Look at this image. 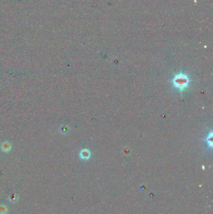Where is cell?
<instances>
[{
	"label": "cell",
	"mask_w": 213,
	"mask_h": 214,
	"mask_svg": "<svg viewBox=\"0 0 213 214\" xmlns=\"http://www.w3.org/2000/svg\"><path fill=\"white\" fill-rule=\"evenodd\" d=\"M212 132H211L210 133H209V135H208V137H207V142H208V145H209L210 146H212Z\"/></svg>",
	"instance_id": "5"
},
{
	"label": "cell",
	"mask_w": 213,
	"mask_h": 214,
	"mask_svg": "<svg viewBox=\"0 0 213 214\" xmlns=\"http://www.w3.org/2000/svg\"><path fill=\"white\" fill-rule=\"evenodd\" d=\"M10 200H11V202H16V200L18 199V198H17V195L14 194V195H12L11 197H10Z\"/></svg>",
	"instance_id": "6"
},
{
	"label": "cell",
	"mask_w": 213,
	"mask_h": 214,
	"mask_svg": "<svg viewBox=\"0 0 213 214\" xmlns=\"http://www.w3.org/2000/svg\"><path fill=\"white\" fill-rule=\"evenodd\" d=\"M91 156V152L88 149L84 148L80 152V157L83 160H87Z\"/></svg>",
	"instance_id": "2"
},
{
	"label": "cell",
	"mask_w": 213,
	"mask_h": 214,
	"mask_svg": "<svg viewBox=\"0 0 213 214\" xmlns=\"http://www.w3.org/2000/svg\"><path fill=\"white\" fill-rule=\"evenodd\" d=\"M189 82V78L183 73H180L177 74L172 79V84L174 87L180 90V92L184 90L188 87Z\"/></svg>",
	"instance_id": "1"
},
{
	"label": "cell",
	"mask_w": 213,
	"mask_h": 214,
	"mask_svg": "<svg viewBox=\"0 0 213 214\" xmlns=\"http://www.w3.org/2000/svg\"><path fill=\"white\" fill-rule=\"evenodd\" d=\"M8 212V209L4 205H0V214H6Z\"/></svg>",
	"instance_id": "4"
},
{
	"label": "cell",
	"mask_w": 213,
	"mask_h": 214,
	"mask_svg": "<svg viewBox=\"0 0 213 214\" xmlns=\"http://www.w3.org/2000/svg\"><path fill=\"white\" fill-rule=\"evenodd\" d=\"M1 148L4 152H9V150H11V145H10L9 143L6 142H4L3 143L2 145H1Z\"/></svg>",
	"instance_id": "3"
}]
</instances>
